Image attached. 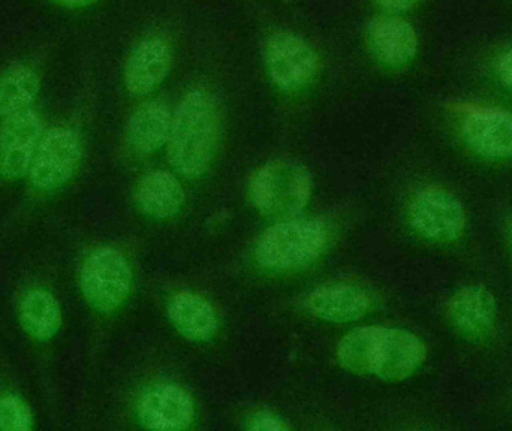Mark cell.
<instances>
[{"mask_svg": "<svg viewBox=\"0 0 512 431\" xmlns=\"http://www.w3.org/2000/svg\"><path fill=\"white\" fill-rule=\"evenodd\" d=\"M219 119L215 99L195 89L180 102L173 117L168 158L179 173L197 177L206 173L215 156Z\"/></svg>", "mask_w": 512, "mask_h": 431, "instance_id": "1", "label": "cell"}, {"mask_svg": "<svg viewBox=\"0 0 512 431\" xmlns=\"http://www.w3.org/2000/svg\"><path fill=\"white\" fill-rule=\"evenodd\" d=\"M327 244L319 220L286 219L268 228L256 244V259L268 270H292L310 264Z\"/></svg>", "mask_w": 512, "mask_h": 431, "instance_id": "2", "label": "cell"}, {"mask_svg": "<svg viewBox=\"0 0 512 431\" xmlns=\"http://www.w3.org/2000/svg\"><path fill=\"white\" fill-rule=\"evenodd\" d=\"M312 191V179L303 165L276 161L256 171L251 180L252 201L259 212L292 219L303 212Z\"/></svg>", "mask_w": 512, "mask_h": 431, "instance_id": "3", "label": "cell"}, {"mask_svg": "<svg viewBox=\"0 0 512 431\" xmlns=\"http://www.w3.org/2000/svg\"><path fill=\"white\" fill-rule=\"evenodd\" d=\"M132 286L128 259L111 247L93 250L81 270V289L86 300L99 312L119 309Z\"/></svg>", "mask_w": 512, "mask_h": 431, "instance_id": "4", "label": "cell"}, {"mask_svg": "<svg viewBox=\"0 0 512 431\" xmlns=\"http://www.w3.org/2000/svg\"><path fill=\"white\" fill-rule=\"evenodd\" d=\"M265 68L283 90H297L315 78L319 57L309 42L288 30L271 33L262 47Z\"/></svg>", "mask_w": 512, "mask_h": 431, "instance_id": "5", "label": "cell"}, {"mask_svg": "<svg viewBox=\"0 0 512 431\" xmlns=\"http://www.w3.org/2000/svg\"><path fill=\"white\" fill-rule=\"evenodd\" d=\"M83 155L80 137L69 128L48 129L36 147L30 182L41 191H53L65 185L77 170Z\"/></svg>", "mask_w": 512, "mask_h": 431, "instance_id": "6", "label": "cell"}, {"mask_svg": "<svg viewBox=\"0 0 512 431\" xmlns=\"http://www.w3.org/2000/svg\"><path fill=\"white\" fill-rule=\"evenodd\" d=\"M411 222L424 237L436 241L456 240L466 228V213L460 201L444 189L421 191L412 201Z\"/></svg>", "mask_w": 512, "mask_h": 431, "instance_id": "7", "label": "cell"}, {"mask_svg": "<svg viewBox=\"0 0 512 431\" xmlns=\"http://www.w3.org/2000/svg\"><path fill=\"white\" fill-rule=\"evenodd\" d=\"M41 120L32 110L11 114L0 123V174L20 177L30 170L41 140Z\"/></svg>", "mask_w": 512, "mask_h": 431, "instance_id": "8", "label": "cell"}, {"mask_svg": "<svg viewBox=\"0 0 512 431\" xmlns=\"http://www.w3.org/2000/svg\"><path fill=\"white\" fill-rule=\"evenodd\" d=\"M138 417L147 429H188L194 420V403L179 385L159 384L141 397Z\"/></svg>", "mask_w": 512, "mask_h": 431, "instance_id": "9", "label": "cell"}, {"mask_svg": "<svg viewBox=\"0 0 512 431\" xmlns=\"http://www.w3.org/2000/svg\"><path fill=\"white\" fill-rule=\"evenodd\" d=\"M463 135L472 150L486 158L512 156V114L498 108L472 110L463 120Z\"/></svg>", "mask_w": 512, "mask_h": 431, "instance_id": "10", "label": "cell"}, {"mask_svg": "<svg viewBox=\"0 0 512 431\" xmlns=\"http://www.w3.org/2000/svg\"><path fill=\"white\" fill-rule=\"evenodd\" d=\"M173 53L162 36H149L138 42L125 66L126 89L135 95H146L159 86L170 72Z\"/></svg>", "mask_w": 512, "mask_h": 431, "instance_id": "11", "label": "cell"}, {"mask_svg": "<svg viewBox=\"0 0 512 431\" xmlns=\"http://www.w3.org/2000/svg\"><path fill=\"white\" fill-rule=\"evenodd\" d=\"M424 358L426 346L414 333L385 327L373 375L384 381H403L423 364Z\"/></svg>", "mask_w": 512, "mask_h": 431, "instance_id": "12", "label": "cell"}, {"mask_svg": "<svg viewBox=\"0 0 512 431\" xmlns=\"http://www.w3.org/2000/svg\"><path fill=\"white\" fill-rule=\"evenodd\" d=\"M370 47L381 62L402 66L414 59L418 36L408 21L391 15L372 18L367 24Z\"/></svg>", "mask_w": 512, "mask_h": 431, "instance_id": "13", "label": "cell"}, {"mask_svg": "<svg viewBox=\"0 0 512 431\" xmlns=\"http://www.w3.org/2000/svg\"><path fill=\"white\" fill-rule=\"evenodd\" d=\"M495 297L484 286H466L451 298L448 315L457 330L468 336H483L495 324Z\"/></svg>", "mask_w": 512, "mask_h": 431, "instance_id": "14", "label": "cell"}, {"mask_svg": "<svg viewBox=\"0 0 512 431\" xmlns=\"http://www.w3.org/2000/svg\"><path fill=\"white\" fill-rule=\"evenodd\" d=\"M310 312L331 322L358 321L372 306L370 295L352 285H330L315 289L310 294Z\"/></svg>", "mask_w": 512, "mask_h": 431, "instance_id": "15", "label": "cell"}, {"mask_svg": "<svg viewBox=\"0 0 512 431\" xmlns=\"http://www.w3.org/2000/svg\"><path fill=\"white\" fill-rule=\"evenodd\" d=\"M168 316L180 334L195 342H207L218 331L219 321L212 304L194 292L174 295L168 304Z\"/></svg>", "mask_w": 512, "mask_h": 431, "instance_id": "16", "label": "cell"}, {"mask_svg": "<svg viewBox=\"0 0 512 431\" xmlns=\"http://www.w3.org/2000/svg\"><path fill=\"white\" fill-rule=\"evenodd\" d=\"M170 108L162 102L152 101L141 105L128 123V141L132 149L140 153H152L170 140Z\"/></svg>", "mask_w": 512, "mask_h": 431, "instance_id": "17", "label": "cell"}, {"mask_svg": "<svg viewBox=\"0 0 512 431\" xmlns=\"http://www.w3.org/2000/svg\"><path fill=\"white\" fill-rule=\"evenodd\" d=\"M138 206L146 215L168 219L177 215L185 203L179 180L168 171H153L141 180L137 189Z\"/></svg>", "mask_w": 512, "mask_h": 431, "instance_id": "18", "label": "cell"}, {"mask_svg": "<svg viewBox=\"0 0 512 431\" xmlns=\"http://www.w3.org/2000/svg\"><path fill=\"white\" fill-rule=\"evenodd\" d=\"M384 330L379 325H367L346 334L337 348L342 366L355 375H373Z\"/></svg>", "mask_w": 512, "mask_h": 431, "instance_id": "19", "label": "cell"}, {"mask_svg": "<svg viewBox=\"0 0 512 431\" xmlns=\"http://www.w3.org/2000/svg\"><path fill=\"white\" fill-rule=\"evenodd\" d=\"M20 319L24 330L39 340L51 339L62 324L59 303L50 292L35 289L21 301Z\"/></svg>", "mask_w": 512, "mask_h": 431, "instance_id": "20", "label": "cell"}, {"mask_svg": "<svg viewBox=\"0 0 512 431\" xmlns=\"http://www.w3.org/2000/svg\"><path fill=\"white\" fill-rule=\"evenodd\" d=\"M39 92V78L33 69L15 65L0 75V116L27 110Z\"/></svg>", "mask_w": 512, "mask_h": 431, "instance_id": "21", "label": "cell"}, {"mask_svg": "<svg viewBox=\"0 0 512 431\" xmlns=\"http://www.w3.org/2000/svg\"><path fill=\"white\" fill-rule=\"evenodd\" d=\"M33 417L29 406L17 396L0 397V430L26 431L32 429Z\"/></svg>", "mask_w": 512, "mask_h": 431, "instance_id": "22", "label": "cell"}, {"mask_svg": "<svg viewBox=\"0 0 512 431\" xmlns=\"http://www.w3.org/2000/svg\"><path fill=\"white\" fill-rule=\"evenodd\" d=\"M249 430H261V431H283L288 430L289 426L285 423V420L274 415L273 412L259 411L255 412L254 415L248 418V424H246Z\"/></svg>", "mask_w": 512, "mask_h": 431, "instance_id": "23", "label": "cell"}, {"mask_svg": "<svg viewBox=\"0 0 512 431\" xmlns=\"http://www.w3.org/2000/svg\"><path fill=\"white\" fill-rule=\"evenodd\" d=\"M498 72L501 80L512 89V48L498 62Z\"/></svg>", "mask_w": 512, "mask_h": 431, "instance_id": "24", "label": "cell"}, {"mask_svg": "<svg viewBox=\"0 0 512 431\" xmlns=\"http://www.w3.org/2000/svg\"><path fill=\"white\" fill-rule=\"evenodd\" d=\"M382 9L390 12H402L412 8L418 0H375Z\"/></svg>", "mask_w": 512, "mask_h": 431, "instance_id": "25", "label": "cell"}, {"mask_svg": "<svg viewBox=\"0 0 512 431\" xmlns=\"http://www.w3.org/2000/svg\"><path fill=\"white\" fill-rule=\"evenodd\" d=\"M57 2L68 6H83L89 5V3L95 2V0H57Z\"/></svg>", "mask_w": 512, "mask_h": 431, "instance_id": "26", "label": "cell"}]
</instances>
